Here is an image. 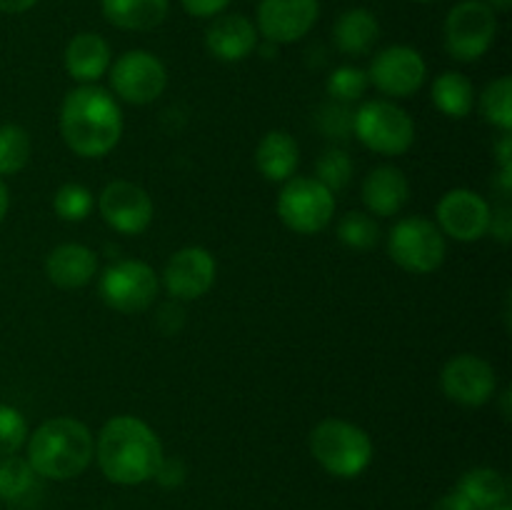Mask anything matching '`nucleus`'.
<instances>
[{"label": "nucleus", "instance_id": "f257e3e1", "mask_svg": "<svg viewBox=\"0 0 512 510\" xmlns=\"http://www.w3.org/2000/svg\"><path fill=\"white\" fill-rule=\"evenodd\" d=\"M60 135L78 158H105L123 138V113L100 85H78L60 105Z\"/></svg>", "mask_w": 512, "mask_h": 510}, {"label": "nucleus", "instance_id": "f03ea898", "mask_svg": "<svg viewBox=\"0 0 512 510\" xmlns=\"http://www.w3.org/2000/svg\"><path fill=\"white\" fill-rule=\"evenodd\" d=\"M163 455L158 433L135 415H115L105 420L95 435L98 468L115 485H140L153 480Z\"/></svg>", "mask_w": 512, "mask_h": 510}, {"label": "nucleus", "instance_id": "7ed1b4c3", "mask_svg": "<svg viewBox=\"0 0 512 510\" xmlns=\"http://www.w3.org/2000/svg\"><path fill=\"white\" fill-rule=\"evenodd\" d=\"M95 458V438L88 425L70 415L40 423L25 440V460L45 480H73Z\"/></svg>", "mask_w": 512, "mask_h": 510}, {"label": "nucleus", "instance_id": "20e7f679", "mask_svg": "<svg viewBox=\"0 0 512 510\" xmlns=\"http://www.w3.org/2000/svg\"><path fill=\"white\" fill-rule=\"evenodd\" d=\"M310 455L335 478H358L373 460V440L360 425L343 418H325L310 430Z\"/></svg>", "mask_w": 512, "mask_h": 510}, {"label": "nucleus", "instance_id": "39448f33", "mask_svg": "<svg viewBox=\"0 0 512 510\" xmlns=\"http://www.w3.org/2000/svg\"><path fill=\"white\" fill-rule=\"evenodd\" d=\"M498 35V13L485 0H460L448 10L443 23L445 50L458 63L483 58Z\"/></svg>", "mask_w": 512, "mask_h": 510}, {"label": "nucleus", "instance_id": "423d86ee", "mask_svg": "<svg viewBox=\"0 0 512 510\" xmlns=\"http://www.w3.org/2000/svg\"><path fill=\"white\" fill-rule=\"evenodd\" d=\"M353 135L378 155H403L415 143V123L393 100H368L355 110Z\"/></svg>", "mask_w": 512, "mask_h": 510}, {"label": "nucleus", "instance_id": "0eeeda50", "mask_svg": "<svg viewBox=\"0 0 512 510\" xmlns=\"http://www.w3.org/2000/svg\"><path fill=\"white\" fill-rule=\"evenodd\" d=\"M448 240L438 225L420 215L398 220L388 233V255L398 268L413 275H428L443 265Z\"/></svg>", "mask_w": 512, "mask_h": 510}, {"label": "nucleus", "instance_id": "6e6552de", "mask_svg": "<svg viewBox=\"0 0 512 510\" xmlns=\"http://www.w3.org/2000/svg\"><path fill=\"white\" fill-rule=\"evenodd\" d=\"M278 218L298 235L323 233L335 215V195L313 175H293L278 193Z\"/></svg>", "mask_w": 512, "mask_h": 510}, {"label": "nucleus", "instance_id": "1a4fd4ad", "mask_svg": "<svg viewBox=\"0 0 512 510\" xmlns=\"http://www.w3.org/2000/svg\"><path fill=\"white\" fill-rule=\"evenodd\" d=\"M100 298L115 313H143L160 293V275L143 260H115L100 275Z\"/></svg>", "mask_w": 512, "mask_h": 510}, {"label": "nucleus", "instance_id": "9d476101", "mask_svg": "<svg viewBox=\"0 0 512 510\" xmlns=\"http://www.w3.org/2000/svg\"><path fill=\"white\" fill-rule=\"evenodd\" d=\"M108 80L123 103L150 105L168 88V68L150 50H128L110 63Z\"/></svg>", "mask_w": 512, "mask_h": 510}, {"label": "nucleus", "instance_id": "9b49d317", "mask_svg": "<svg viewBox=\"0 0 512 510\" xmlns=\"http://www.w3.org/2000/svg\"><path fill=\"white\" fill-rule=\"evenodd\" d=\"M368 83L393 100L413 98L428 78V63L413 45H388L368 65Z\"/></svg>", "mask_w": 512, "mask_h": 510}, {"label": "nucleus", "instance_id": "f8f14e48", "mask_svg": "<svg viewBox=\"0 0 512 510\" xmlns=\"http://www.w3.org/2000/svg\"><path fill=\"white\" fill-rule=\"evenodd\" d=\"M440 390L463 408H480L498 393V373L493 363L480 355L460 353L440 370Z\"/></svg>", "mask_w": 512, "mask_h": 510}, {"label": "nucleus", "instance_id": "ddd939ff", "mask_svg": "<svg viewBox=\"0 0 512 510\" xmlns=\"http://www.w3.org/2000/svg\"><path fill=\"white\" fill-rule=\"evenodd\" d=\"M218 278V263L203 245H185L175 250L160 273V285L178 303L200 300L210 293Z\"/></svg>", "mask_w": 512, "mask_h": 510}, {"label": "nucleus", "instance_id": "4468645a", "mask_svg": "<svg viewBox=\"0 0 512 510\" xmlns=\"http://www.w3.org/2000/svg\"><path fill=\"white\" fill-rule=\"evenodd\" d=\"M493 205L470 188H453L443 193L435 208V225L445 238L458 243H478L488 235Z\"/></svg>", "mask_w": 512, "mask_h": 510}, {"label": "nucleus", "instance_id": "2eb2a0df", "mask_svg": "<svg viewBox=\"0 0 512 510\" xmlns=\"http://www.w3.org/2000/svg\"><path fill=\"white\" fill-rule=\"evenodd\" d=\"M100 218L120 235H140L153 223V198L148 190L130 180H113L95 200Z\"/></svg>", "mask_w": 512, "mask_h": 510}, {"label": "nucleus", "instance_id": "dca6fc26", "mask_svg": "<svg viewBox=\"0 0 512 510\" xmlns=\"http://www.w3.org/2000/svg\"><path fill=\"white\" fill-rule=\"evenodd\" d=\"M320 18V0H260L255 10V28L273 45L303 40Z\"/></svg>", "mask_w": 512, "mask_h": 510}, {"label": "nucleus", "instance_id": "f3484780", "mask_svg": "<svg viewBox=\"0 0 512 510\" xmlns=\"http://www.w3.org/2000/svg\"><path fill=\"white\" fill-rule=\"evenodd\" d=\"M205 30V50L220 63H240L250 58L260 43L258 28L243 13H220Z\"/></svg>", "mask_w": 512, "mask_h": 510}, {"label": "nucleus", "instance_id": "a211bd4d", "mask_svg": "<svg viewBox=\"0 0 512 510\" xmlns=\"http://www.w3.org/2000/svg\"><path fill=\"white\" fill-rule=\"evenodd\" d=\"M360 198H363L370 215H375V218H393L410 200L408 175L398 165H378V168H373L365 175Z\"/></svg>", "mask_w": 512, "mask_h": 510}, {"label": "nucleus", "instance_id": "6ab92c4d", "mask_svg": "<svg viewBox=\"0 0 512 510\" xmlns=\"http://www.w3.org/2000/svg\"><path fill=\"white\" fill-rule=\"evenodd\" d=\"M45 275L55 288H85L98 275V255L83 243H60L45 258Z\"/></svg>", "mask_w": 512, "mask_h": 510}, {"label": "nucleus", "instance_id": "aec40b11", "mask_svg": "<svg viewBox=\"0 0 512 510\" xmlns=\"http://www.w3.org/2000/svg\"><path fill=\"white\" fill-rule=\"evenodd\" d=\"M113 63V50L108 40L98 33H78L68 40L63 53L65 73L80 85H95L108 75Z\"/></svg>", "mask_w": 512, "mask_h": 510}, {"label": "nucleus", "instance_id": "412c9836", "mask_svg": "<svg viewBox=\"0 0 512 510\" xmlns=\"http://www.w3.org/2000/svg\"><path fill=\"white\" fill-rule=\"evenodd\" d=\"M380 20L368 8H348L333 25V45L348 58H363L378 45Z\"/></svg>", "mask_w": 512, "mask_h": 510}, {"label": "nucleus", "instance_id": "4be33fe9", "mask_svg": "<svg viewBox=\"0 0 512 510\" xmlns=\"http://www.w3.org/2000/svg\"><path fill=\"white\" fill-rule=\"evenodd\" d=\"M300 165V145L288 130H270L255 148V168L270 183H285Z\"/></svg>", "mask_w": 512, "mask_h": 510}, {"label": "nucleus", "instance_id": "5701e85b", "mask_svg": "<svg viewBox=\"0 0 512 510\" xmlns=\"http://www.w3.org/2000/svg\"><path fill=\"white\" fill-rule=\"evenodd\" d=\"M105 20L118 30L148 33L160 28L170 13V0H100Z\"/></svg>", "mask_w": 512, "mask_h": 510}, {"label": "nucleus", "instance_id": "b1692460", "mask_svg": "<svg viewBox=\"0 0 512 510\" xmlns=\"http://www.w3.org/2000/svg\"><path fill=\"white\" fill-rule=\"evenodd\" d=\"M458 490L473 510H498L508 505L510 483L500 470L495 468H473L463 473L458 480Z\"/></svg>", "mask_w": 512, "mask_h": 510}, {"label": "nucleus", "instance_id": "393cba45", "mask_svg": "<svg viewBox=\"0 0 512 510\" xmlns=\"http://www.w3.org/2000/svg\"><path fill=\"white\" fill-rule=\"evenodd\" d=\"M475 98L478 95H475L473 80L460 70H445L433 80V88H430V100L435 108L455 120H463L473 113Z\"/></svg>", "mask_w": 512, "mask_h": 510}, {"label": "nucleus", "instance_id": "a878e982", "mask_svg": "<svg viewBox=\"0 0 512 510\" xmlns=\"http://www.w3.org/2000/svg\"><path fill=\"white\" fill-rule=\"evenodd\" d=\"M35 490H38V473L30 468L23 455L15 453L0 458V500L3 503H25Z\"/></svg>", "mask_w": 512, "mask_h": 510}, {"label": "nucleus", "instance_id": "bb28decb", "mask_svg": "<svg viewBox=\"0 0 512 510\" xmlns=\"http://www.w3.org/2000/svg\"><path fill=\"white\" fill-rule=\"evenodd\" d=\"M480 115L488 125L510 133L512 130V78L503 75V78L493 80L485 85L480 93Z\"/></svg>", "mask_w": 512, "mask_h": 510}, {"label": "nucleus", "instance_id": "cd10ccee", "mask_svg": "<svg viewBox=\"0 0 512 510\" xmlns=\"http://www.w3.org/2000/svg\"><path fill=\"white\" fill-rule=\"evenodd\" d=\"M30 153H33V143L23 125H0V178L18 175L28 165Z\"/></svg>", "mask_w": 512, "mask_h": 510}, {"label": "nucleus", "instance_id": "c85d7f7f", "mask_svg": "<svg viewBox=\"0 0 512 510\" xmlns=\"http://www.w3.org/2000/svg\"><path fill=\"white\" fill-rule=\"evenodd\" d=\"M338 240L350 250H370L380 243V225L368 210H348L338 220Z\"/></svg>", "mask_w": 512, "mask_h": 510}, {"label": "nucleus", "instance_id": "c756f323", "mask_svg": "<svg viewBox=\"0 0 512 510\" xmlns=\"http://www.w3.org/2000/svg\"><path fill=\"white\" fill-rule=\"evenodd\" d=\"M353 170L355 163L353 158L348 155V150L343 148H325L320 153V158L315 160V180L325 185L330 193H338V190H345L353 180Z\"/></svg>", "mask_w": 512, "mask_h": 510}, {"label": "nucleus", "instance_id": "7c9ffc66", "mask_svg": "<svg viewBox=\"0 0 512 510\" xmlns=\"http://www.w3.org/2000/svg\"><path fill=\"white\" fill-rule=\"evenodd\" d=\"M368 85V73L363 68H358V65H338L325 78V93H328L330 100L353 105L355 100L363 98Z\"/></svg>", "mask_w": 512, "mask_h": 510}, {"label": "nucleus", "instance_id": "2f4dec72", "mask_svg": "<svg viewBox=\"0 0 512 510\" xmlns=\"http://www.w3.org/2000/svg\"><path fill=\"white\" fill-rule=\"evenodd\" d=\"M95 208V198L83 183H63L53 195V210L65 223H83Z\"/></svg>", "mask_w": 512, "mask_h": 510}, {"label": "nucleus", "instance_id": "473e14b6", "mask_svg": "<svg viewBox=\"0 0 512 510\" xmlns=\"http://www.w3.org/2000/svg\"><path fill=\"white\" fill-rule=\"evenodd\" d=\"M353 118V105L328 98L315 113V125L328 140H348L353 135Z\"/></svg>", "mask_w": 512, "mask_h": 510}, {"label": "nucleus", "instance_id": "72a5a7b5", "mask_svg": "<svg viewBox=\"0 0 512 510\" xmlns=\"http://www.w3.org/2000/svg\"><path fill=\"white\" fill-rule=\"evenodd\" d=\"M28 420L18 408L8 403H0V458L15 455L28 440Z\"/></svg>", "mask_w": 512, "mask_h": 510}, {"label": "nucleus", "instance_id": "f704fd0d", "mask_svg": "<svg viewBox=\"0 0 512 510\" xmlns=\"http://www.w3.org/2000/svg\"><path fill=\"white\" fill-rule=\"evenodd\" d=\"M185 478H188V468H185L183 458H178V455H173V458H170V455H163V460H160L153 475L155 483L165 490L180 488V485L185 483Z\"/></svg>", "mask_w": 512, "mask_h": 510}, {"label": "nucleus", "instance_id": "c9c22d12", "mask_svg": "<svg viewBox=\"0 0 512 510\" xmlns=\"http://www.w3.org/2000/svg\"><path fill=\"white\" fill-rule=\"evenodd\" d=\"M183 323H185V310L180 308L178 300H168V303L158 305V310H155V328H158L163 335L180 333Z\"/></svg>", "mask_w": 512, "mask_h": 510}, {"label": "nucleus", "instance_id": "e433bc0d", "mask_svg": "<svg viewBox=\"0 0 512 510\" xmlns=\"http://www.w3.org/2000/svg\"><path fill=\"white\" fill-rule=\"evenodd\" d=\"M488 235H493L500 245H508L512 240V208L510 203L495 205L490 213V228Z\"/></svg>", "mask_w": 512, "mask_h": 510}, {"label": "nucleus", "instance_id": "4c0bfd02", "mask_svg": "<svg viewBox=\"0 0 512 510\" xmlns=\"http://www.w3.org/2000/svg\"><path fill=\"white\" fill-rule=\"evenodd\" d=\"M230 3H233V0H180L185 13L200 20H210L215 18V15L225 13Z\"/></svg>", "mask_w": 512, "mask_h": 510}, {"label": "nucleus", "instance_id": "58836bf2", "mask_svg": "<svg viewBox=\"0 0 512 510\" xmlns=\"http://www.w3.org/2000/svg\"><path fill=\"white\" fill-rule=\"evenodd\" d=\"M430 510H473V505H470L468 500L458 493V490H450V493L440 495Z\"/></svg>", "mask_w": 512, "mask_h": 510}, {"label": "nucleus", "instance_id": "ea45409f", "mask_svg": "<svg viewBox=\"0 0 512 510\" xmlns=\"http://www.w3.org/2000/svg\"><path fill=\"white\" fill-rule=\"evenodd\" d=\"M495 155H498V168H510L512 165V135L503 133L495 143Z\"/></svg>", "mask_w": 512, "mask_h": 510}, {"label": "nucleus", "instance_id": "a19ab883", "mask_svg": "<svg viewBox=\"0 0 512 510\" xmlns=\"http://www.w3.org/2000/svg\"><path fill=\"white\" fill-rule=\"evenodd\" d=\"M40 0H0V13L3 15H23L33 10Z\"/></svg>", "mask_w": 512, "mask_h": 510}, {"label": "nucleus", "instance_id": "79ce46f5", "mask_svg": "<svg viewBox=\"0 0 512 510\" xmlns=\"http://www.w3.org/2000/svg\"><path fill=\"white\" fill-rule=\"evenodd\" d=\"M8 210H10V190L8 185H5V180L0 178V225H3Z\"/></svg>", "mask_w": 512, "mask_h": 510}, {"label": "nucleus", "instance_id": "37998d69", "mask_svg": "<svg viewBox=\"0 0 512 510\" xmlns=\"http://www.w3.org/2000/svg\"><path fill=\"white\" fill-rule=\"evenodd\" d=\"M485 3H488L495 13H508L512 8V0H485Z\"/></svg>", "mask_w": 512, "mask_h": 510}, {"label": "nucleus", "instance_id": "c03bdc74", "mask_svg": "<svg viewBox=\"0 0 512 510\" xmlns=\"http://www.w3.org/2000/svg\"><path fill=\"white\" fill-rule=\"evenodd\" d=\"M510 388L503 393V418L510 420Z\"/></svg>", "mask_w": 512, "mask_h": 510}, {"label": "nucleus", "instance_id": "a18cd8bd", "mask_svg": "<svg viewBox=\"0 0 512 510\" xmlns=\"http://www.w3.org/2000/svg\"><path fill=\"white\" fill-rule=\"evenodd\" d=\"M415 3H435V0H415Z\"/></svg>", "mask_w": 512, "mask_h": 510}, {"label": "nucleus", "instance_id": "49530a36", "mask_svg": "<svg viewBox=\"0 0 512 510\" xmlns=\"http://www.w3.org/2000/svg\"><path fill=\"white\" fill-rule=\"evenodd\" d=\"M498 510H512V508H510V505H503V508H498Z\"/></svg>", "mask_w": 512, "mask_h": 510}]
</instances>
